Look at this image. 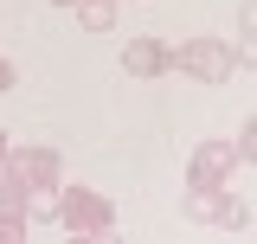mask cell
Wrapping results in <instances>:
<instances>
[{"mask_svg":"<svg viewBox=\"0 0 257 244\" xmlns=\"http://www.w3.org/2000/svg\"><path fill=\"white\" fill-rule=\"evenodd\" d=\"M52 225L77 231V238H103V231H116V199L96 193V186H64L58 180V218Z\"/></svg>","mask_w":257,"mask_h":244,"instance_id":"6da1fadb","label":"cell"},{"mask_svg":"<svg viewBox=\"0 0 257 244\" xmlns=\"http://www.w3.org/2000/svg\"><path fill=\"white\" fill-rule=\"evenodd\" d=\"M244 161H238V142L231 135H206V142H193L187 154V186H231Z\"/></svg>","mask_w":257,"mask_h":244,"instance_id":"7a4b0ae2","label":"cell"},{"mask_svg":"<svg viewBox=\"0 0 257 244\" xmlns=\"http://www.w3.org/2000/svg\"><path fill=\"white\" fill-rule=\"evenodd\" d=\"M174 71H187V77H199V84H225L238 64H231V39H212V32H199V39H187L180 52H174Z\"/></svg>","mask_w":257,"mask_h":244,"instance_id":"3957f363","label":"cell"},{"mask_svg":"<svg viewBox=\"0 0 257 244\" xmlns=\"http://www.w3.org/2000/svg\"><path fill=\"white\" fill-rule=\"evenodd\" d=\"M174 52L180 45H167V39H128L122 45V71L128 77H167L174 71Z\"/></svg>","mask_w":257,"mask_h":244,"instance_id":"277c9868","label":"cell"},{"mask_svg":"<svg viewBox=\"0 0 257 244\" xmlns=\"http://www.w3.org/2000/svg\"><path fill=\"white\" fill-rule=\"evenodd\" d=\"M13 167H20L32 186H58L64 180V154L45 148V142H13Z\"/></svg>","mask_w":257,"mask_h":244,"instance_id":"5b68a950","label":"cell"},{"mask_svg":"<svg viewBox=\"0 0 257 244\" xmlns=\"http://www.w3.org/2000/svg\"><path fill=\"white\" fill-rule=\"evenodd\" d=\"M212 225H219V231H244V225H251V199H238L231 186H219V212H212Z\"/></svg>","mask_w":257,"mask_h":244,"instance_id":"8992f818","label":"cell"},{"mask_svg":"<svg viewBox=\"0 0 257 244\" xmlns=\"http://www.w3.org/2000/svg\"><path fill=\"white\" fill-rule=\"evenodd\" d=\"M180 212H187L193 225H212V212H219V186H187V193H180Z\"/></svg>","mask_w":257,"mask_h":244,"instance_id":"52a82bcc","label":"cell"},{"mask_svg":"<svg viewBox=\"0 0 257 244\" xmlns=\"http://www.w3.org/2000/svg\"><path fill=\"white\" fill-rule=\"evenodd\" d=\"M77 26L84 32H116V0H77Z\"/></svg>","mask_w":257,"mask_h":244,"instance_id":"ba28073f","label":"cell"},{"mask_svg":"<svg viewBox=\"0 0 257 244\" xmlns=\"http://www.w3.org/2000/svg\"><path fill=\"white\" fill-rule=\"evenodd\" d=\"M231 142H238V161H244V167H257V116H244V129H238Z\"/></svg>","mask_w":257,"mask_h":244,"instance_id":"9c48e42d","label":"cell"},{"mask_svg":"<svg viewBox=\"0 0 257 244\" xmlns=\"http://www.w3.org/2000/svg\"><path fill=\"white\" fill-rule=\"evenodd\" d=\"M231 64H238V71H257V39L238 32V39H231Z\"/></svg>","mask_w":257,"mask_h":244,"instance_id":"30bf717a","label":"cell"},{"mask_svg":"<svg viewBox=\"0 0 257 244\" xmlns=\"http://www.w3.org/2000/svg\"><path fill=\"white\" fill-rule=\"evenodd\" d=\"M26 218H13V212H0V244H26Z\"/></svg>","mask_w":257,"mask_h":244,"instance_id":"8fae6325","label":"cell"},{"mask_svg":"<svg viewBox=\"0 0 257 244\" xmlns=\"http://www.w3.org/2000/svg\"><path fill=\"white\" fill-rule=\"evenodd\" d=\"M238 32H244V39H257V0H244V7H238Z\"/></svg>","mask_w":257,"mask_h":244,"instance_id":"7c38bea8","label":"cell"},{"mask_svg":"<svg viewBox=\"0 0 257 244\" xmlns=\"http://www.w3.org/2000/svg\"><path fill=\"white\" fill-rule=\"evenodd\" d=\"M13 84H20V71H13V58H7V52H0V90H13Z\"/></svg>","mask_w":257,"mask_h":244,"instance_id":"4fadbf2b","label":"cell"},{"mask_svg":"<svg viewBox=\"0 0 257 244\" xmlns=\"http://www.w3.org/2000/svg\"><path fill=\"white\" fill-rule=\"evenodd\" d=\"M7 161H13V135L0 129V167H7Z\"/></svg>","mask_w":257,"mask_h":244,"instance_id":"5bb4252c","label":"cell"},{"mask_svg":"<svg viewBox=\"0 0 257 244\" xmlns=\"http://www.w3.org/2000/svg\"><path fill=\"white\" fill-rule=\"evenodd\" d=\"M52 7H77V0H52Z\"/></svg>","mask_w":257,"mask_h":244,"instance_id":"9a60e30c","label":"cell"},{"mask_svg":"<svg viewBox=\"0 0 257 244\" xmlns=\"http://www.w3.org/2000/svg\"><path fill=\"white\" fill-rule=\"evenodd\" d=\"M116 7H122V0H116Z\"/></svg>","mask_w":257,"mask_h":244,"instance_id":"2e32d148","label":"cell"}]
</instances>
